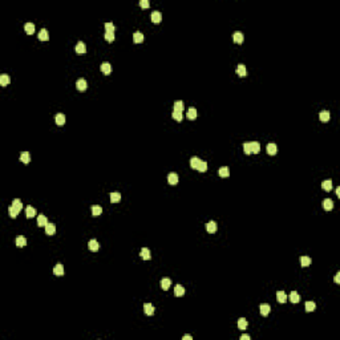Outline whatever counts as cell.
Returning <instances> with one entry per match:
<instances>
[{"mask_svg":"<svg viewBox=\"0 0 340 340\" xmlns=\"http://www.w3.org/2000/svg\"><path fill=\"white\" fill-rule=\"evenodd\" d=\"M76 53L77 55H84L86 52V47H85V43H83V41H79L77 43V45H76Z\"/></svg>","mask_w":340,"mask_h":340,"instance_id":"1","label":"cell"},{"mask_svg":"<svg viewBox=\"0 0 340 340\" xmlns=\"http://www.w3.org/2000/svg\"><path fill=\"white\" fill-rule=\"evenodd\" d=\"M168 182L170 183V185H177V183H178V174H177V173H169Z\"/></svg>","mask_w":340,"mask_h":340,"instance_id":"2","label":"cell"},{"mask_svg":"<svg viewBox=\"0 0 340 340\" xmlns=\"http://www.w3.org/2000/svg\"><path fill=\"white\" fill-rule=\"evenodd\" d=\"M76 86H77L79 90H85L88 88V83H86L85 79H79L76 81Z\"/></svg>","mask_w":340,"mask_h":340,"instance_id":"3","label":"cell"},{"mask_svg":"<svg viewBox=\"0 0 340 340\" xmlns=\"http://www.w3.org/2000/svg\"><path fill=\"white\" fill-rule=\"evenodd\" d=\"M162 20V14L159 11H153L151 12V21L153 23H161Z\"/></svg>","mask_w":340,"mask_h":340,"instance_id":"4","label":"cell"},{"mask_svg":"<svg viewBox=\"0 0 340 340\" xmlns=\"http://www.w3.org/2000/svg\"><path fill=\"white\" fill-rule=\"evenodd\" d=\"M267 153L270 155H274L278 153V146H276V144H274V142H270V144L267 145Z\"/></svg>","mask_w":340,"mask_h":340,"instance_id":"5","label":"cell"},{"mask_svg":"<svg viewBox=\"0 0 340 340\" xmlns=\"http://www.w3.org/2000/svg\"><path fill=\"white\" fill-rule=\"evenodd\" d=\"M56 233V226L55 223H47L45 225V234H48V235H53V234Z\"/></svg>","mask_w":340,"mask_h":340,"instance_id":"6","label":"cell"},{"mask_svg":"<svg viewBox=\"0 0 340 340\" xmlns=\"http://www.w3.org/2000/svg\"><path fill=\"white\" fill-rule=\"evenodd\" d=\"M206 230L209 231L210 234H214V233H215V231H216V222H215V221H210V222H207Z\"/></svg>","mask_w":340,"mask_h":340,"instance_id":"7","label":"cell"},{"mask_svg":"<svg viewBox=\"0 0 340 340\" xmlns=\"http://www.w3.org/2000/svg\"><path fill=\"white\" fill-rule=\"evenodd\" d=\"M233 40L234 43H237V44H242V41H243V33L242 32H234L233 35Z\"/></svg>","mask_w":340,"mask_h":340,"instance_id":"8","label":"cell"},{"mask_svg":"<svg viewBox=\"0 0 340 340\" xmlns=\"http://www.w3.org/2000/svg\"><path fill=\"white\" fill-rule=\"evenodd\" d=\"M140 255H141L142 259H145V261H149L151 258V254H150V250H149L148 247H144L141 250V252H140Z\"/></svg>","mask_w":340,"mask_h":340,"instance_id":"9","label":"cell"},{"mask_svg":"<svg viewBox=\"0 0 340 340\" xmlns=\"http://www.w3.org/2000/svg\"><path fill=\"white\" fill-rule=\"evenodd\" d=\"M133 40H134V43H136V44H140V43L144 41V35H142V32H140V31L134 32Z\"/></svg>","mask_w":340,"mask_h":340,"instance_id":"10","label":"cell"},{"mask_svg":"<svg viewBox=\"0 0 340 340\" xmlns=\"http://www.w3.org/2000/svg\"><path fill=\"white\" fill-rule=\"evenodd\" d=\"M261 314L263 316H267L268 314H270V311H271V307H270V304H266V303H263V304H261Z\"/></svg>","mask_w":340,"mask_h":340,"instance_id":"11","label":"cell"},{"mask_svg":"<svg viewBox=\"0 0 340 340\" xmlns=\"http://www.w3.org/2000/svg\"><path fill=\"white\" fill-rule=\"evenodd\" d=\"M53 274L57 275V276H61V275H64V266H62L61 263L56 265L55 268H53Z\"/></svg>","mask_w":340,"mask_h":340,"instance_id":"12","label":"cell"},{"mask_svg":"<svg viewBox=\"0 0 340 340\" xmlns=\"http://www.w3.org/2000/svg\"><path fill=\"white\" fill-rule=\"evenodd\" d=\"M237 75L241 76V77H244V76L247 75V69H246V67H244L243 64H239V65L237 67Z\"/></svg>","mask_w":340,"mask_h":340,"instance_id":"13","label":"cell"},{"mask_svg":"<svg viewBox=\"0 0 340 340\" xmlns=\"http://www.w3.org/2000/svg\"><path fill=\"white\" fill-rule=\"evenodd\" d=\"M319 118L323 122H327V121H330V118H331V114H330V112L328 110H322L320 112V114H319Z\"/></svg>","mask_w":340,"mask_h":340,"instance_id":"14","label":"cell"},{"mask_svg":"<svg viewBox=\"0 0 340 340\" xmlns=\"http://www.w3.org/2000/svg\"><path fill=\"white\" fill-rule=\"evenodd\" d=\"M88 247H89L90 251H97L100 248V244H98V242H97L96 239H90L89 243H88Z\"/></svg>","mask_w":340,"mask_h":340,"instance_id":"15","label":"cell"},{"mask_svg":"<svg viewBox=\"0 0 340 340\" xmlns=\"http://www.w3.org/2000/svg\"><path fill=\"white\" fill-rule=\"evenodd\" d=\"M101 71H102V73H105V75H109V73L112 72V65H110L108 61L102 62V64H101Z\"/></svg>","mask_w":340,"mask_h":340,"instance_id":"16","label":"cell"},{"mask_svg":"<svg viewBox=\"0 0 340 340\" xmlns=\"http://www.w3.org/2000/svg\"><path fill=\"white\" fill-rule=\"evenodd\" d=\"M144 311L146 315H153V314H154V307H153V304H150V303H145Z\"/></svg>","mask_w":340,"mask_h":340,"instance_id":"17","label":"cell"},{"mask_svg":"<svg viewBox=\"0 0 340 340\" xmlns=\"http://www.w3.org/2000/svg\"><path fill=\"white\" fill-rule=\"evenodd\" d=\"M323 207L327 210V211L332 210L333 209V201H332V199H330V198L324 199V201H323Z\"/></svg>","mask_w":340,"mask_h":340,"instance_id":"18","label":"cell"},{"mask_svg":"<svg viewBox=\"0 0 340 340\" xmlns=\"http://www.w3.org/2000/svg\"><path fill=\"white\" fill-rule=\"evenodd\" d=\"M121 201V194L118 191H113V193H110V202H113V203H117V202H120Z\"/></svg>","mask_w":340,"mask_h":340,"instance_id":"19","label":"cell"},{"mask_svg":"<svg viewBox=\"0 0 340 340\" xmlns=\"http://www.w3.org/2000/svg\"><path fill=\"white\" fill-rule=\"evenodd\" d=\"M311 263H312V261H311L309 257H306V255H304V257L300 258V265H302V267H308Z\"/></svg>","mask_w":340,"mask_h":340,"instance_id":"20","label":"cell"},{"mask_svg":"<svg viewBox=\"0 0 340 340\" xmlns=\"http://www.w3.org/2000/svg\"><path fill=\"white\" fill-rule=\"evenodd\" d=\"M55 120H56V124H57V125H64V124H65V120H67V118H65V116H64L62 113H57V114H56V117H55Z\"/></svg>","mask_w":340,"mask_h":340,"instance_id":"21","label":"cell"},{"mask_svg":"<svg viewBox=\"0 0 340 340\" xmlns=\"http://www.w3.org/2000/svg\"><path fill=\"white\" fill-rule=\"evenodd\" d=\"M20 161L23 162V164H29V161H31V155H29V153L28 151H23L20 154Z\"/></svg>","mask_w":340,"mask_h":340,"instance_id":"22","label":"cell"},{"mask_svg":"<svg viewBox=\"0 0 340 340\" xmlns=\"http://www.w3.org/2000/svg\"><path fill=\"white\" fill-rule=\"evenodd\" d=\"M39 39H40V40H43V41H47V40H48V39H49L48 31H47L45 28H43L41 31L39 32Z\"/></svg>","mask_w":340,"mask_h":340,"instance_id":"23","label":"cell"},{"mask_svg":"<svg viewBox=\"0 0 340 340\" xmlns=\"http://www.w3.org/2000/svg\"><path fill=\"white\" fill-rule=\"evenodd\" d=\"M25 244H27V239H25V237L20 235V237L16 238V246L17 247H24Z\"/></svg>","mask_w":340,"mask_h":340,"instance_id":"24","label":"cell"},{"mask_svg":"<svg viewBox=\"0 0 340 340\" xmlns=\"http://www.w3.org/2000/svg\"><path fill=\"white\" fill-rule=\"evenodd\" d=\"M174 294L177 296H182L183 294H185V287H183V286H181V284H177L174 287Z\"/></svg>","mask_w":340,"mask_h":340,"instance_id":"25","label":"cell"},{"mask_svg":"<svg viewBox=\"0 0 340 340\" xmlns=\"http://www.w3.org/2000/svg\"><path fill=\"white\" fill-rule=\"evenodd\" d=\"M12 206H14L17 211H21V209H23V202H21L19 198H15L14 201H12Z\"/></svg>","mask_w":340,"mask_h":340,"instance_id":"26","label":"cell"},{"mask_svg":"<svg viewBox=\"0 0 340 340\" xmlns=\"http://www.w3.org/2000/svg\"><path fill=\"white\" fill-rule=\"evenodd\" d=\"M202 161V159H199L197 155H194V157H191L190 158V166H191L193 169H197L198 168V165H199V162Z\"/></svg>","mask_w":340,"mask_h":340,"instance_id":"27","label":"cell"},{"mask_svg":"<svg viewBox=\"0 0 340 340\" xmlns=\"http://www.w3.org/2000/svg\"><path fill=\"white\" fill-rule=\"evenodd\" d=\"M170 286H172V280H170V279L164 278L161 280V287L164 290H169V288H170Z\"/></svg>","mask_w":340,"mask_h":340,"instance_id":"28","label":"cell"},{"mask_svg":"<svg viewBox=\"0 0 340 340\" xmlns=\"http://www.w3.org/2000/svg\"><path fill=\"white\" fill-rule=\"evenodd\" d=\"M24 29H25V32H27L28 35H32L35 32V24L33 23H25Z\"/></svg>","mask_w":340,"mask_h":340,"instance_id":"29","label":"cell"},{"mask_svg":"<svg viewBox=\"0 0 340 340\" xmlns=\"http://www.w3.org/2000/svg\"><path fill=\"white\" fill-rule=\"evenodd\" d=\"M288 298H290V300H291L292 303H298L299 300H300V295H299L296 291H292L291 294H290Z\"/></svg>","mask_w":340,"mask_h":340,"instance_id":"30","label":"cell"},{"mask_svg":"<svg viewBox=\"0 0 340 340\" xmlns=\"http://www.w3.org/2000/svg\"><path fill=\"white\" fill-rule=\"evenodd\" d=\"M322 187H323L324 190H327V191H330V190L332 189V181H331V179H324L323 183H322Z\"/></svg>","mask_w":340,"mask_h":340,"instance_id":"31","label":"cell"},{"mask_svg":"<svg viewBox=\"0 0 340 340\" xmlns=\"http://www.w3.org/2000/svg\"><path fill=\"white\" fill-rule=\"evenodd\" d=\"M8 83H10V76L5 75V73L0 76V85L5 86V85H8Z\"/></svg>","mask_w":340,"mask_h":340,"instance_id":"32","label":"cell"},{"mask_svg":"<svg viewBox=\"0 0 340 340\" xmlns=\"http://www.w3.org/2000/svg\"><path fill=\"white\" fill-rule=\"evenodd\" d=\"M25 214H27L28 218H32V216L36 215V209L32 206H27V209H25Z\"/></svg>","mask_w":340,"mask_h":340,"instance_id":"33","label":"cell"},{"mask_svg":"<svg viewBox=\"0 0 340 340\" xmlns=\"http://www.w3.org/2000/svg\"><path fill=\"white\" fill-rule=\"evenodd\" d=\"M219 175L221 177H229V175H230V169L227 168V166L219 168Z\"/></svg>","mask_w":340,"mask_h":340,"instance_id":"34","label":"cell"},{"mask_svg":"<svg viewBox=\"0 0 340 340\" xmlns=\"http://www.w3.org/2000/svg\"><path fill=\"white\" fill-rule=\"evenodd\" d=\"M101 213H102V207L98 206V205H93L92 206V214L93 215L97 216V215H100Z\"/></svg>","mask_w":340,"mask_h":340,"instance_id":"35","label":"cell"},{"mask_svg":"<svg viewBox=\"0 0 340 340\" xmlns=\"http://www.w3.org/2000/svg\"><path fill=\"white\" fill-rule=\"evenodd\" d=\"M276 298H278V302L279 303H284L287 300V295H286L283 291H278L276 292Z\"/></svg>","mask_w":340,"mask_h":340,"instance_id":"36","label":"cell"},{"mask_svg":"<svg viewBox=\"0 0 340 340\" xmlns=\"http://www.w3.org/2000/svg\"><path fill=\"white\" fill-rule=\"evenodd\" d=\"M48 223V219H47V216L45 215H39L37 216V225L39 226H45V225Z\"/></svg>","mask_w":340,"mask_h":340,"instance_id":"37","label":"cell"},{"mask_svg":"<svg viewBox=\"0 0 340 340\" xmlns=\"http://www.w3.org/2000/svg\"><path fill=\"white\" fill-rule=\"evenodd\" d=\"M183 108H185V104H183V101H175L174 102V110H177V112H182Z\"/></svg>","mask_w":340,"mask_h":340,"instance_id":"38","label":"cell"},{"mask_svg":"<svg viewBox=\"0 0 340 340\" xmlns=\"http://www.w3.org/2000/svg\"><path fill=\"white\" fill-rule=\"evenodd\" d=\"M187 118H189V120H195L197 118V109L190 108V109L187 110Z\"/></svg>","mask_w":340,"mask_h":340,"instance_id":"39","label":"cell"},{"mask_svg":"<svg viewBox=\"0 0 340 340\" xmlns=\"http://www.w3.org/2000/svg\"><path fill=\"white\" fill-rule=\"evenodd\" d=\"M247 320L244 319V318H241V319L238 320V327H239V330H246L247 328Z\"/></svg>","mask_w":340,"mask_h":340,"instance_id":"40","label":"cell"},{"mask_svg":"<svg viewBox=\"0 0 340 340\" xmlns=\"http://www.w3.org/2000/svg\"><path fill=\"white\" fill-rule=\"evenodd\" d=\"M251 149H252V153H259L261 151V144L259 142H257V141H254V142H251Z\"/></svg>","mask_w":340,"mask_h":340,"instance_id":"41","label":"cell"},{"mask_svg":"<svg viewBox=\"0 0 340 340\" xmlns=\"http://www.w3.org/2000/svg\"><path fill=\"white\" fill-rule=\"evenodd\" d=\"M197 170H198V172H201V173L206 172V170H207V162L206 161H201V162H199V165H198V168H197Z\"/></svg>","mask_w":340,"mask_h":340,"instance_id":"42","label":"cell"},{"mask_svg":"<svg viewBox=\"0 0 340 340\" xmlns=\"http://www.w3.org/2000/svg\"><path fill=\"white\" fill-rule=\"evenodd\" d=\"M316 308V304L314 302H306V311L307 312H312Z\"/></svg>","mask_w":340,"mask_h":340,"instance_id":"43","label":"cell"},{"mask_svg":"<svg viewBox=\"0 0 340 340\" xmlns=\"http://www.w3.org/2000/svg\"><path fill=\"white\" fill-rule=\"evenodd\" d=\"M243 150L246 154H251L252 153V149H251V142H244L243 144Z\"/></svg>","mask_w":340,"mask_h":340,"instance_id":"44","label":"cell"},{"mask_svg":"<svg viewBox=\"0 0 340 340\" xmlns=\"http://www.w3.org/2000/svg\"><path fill=\"white\" fill-rule=\"evenodd\" d=\"M8 213H10V216H12V218H16L17 214H19V211H17V210L15 209L12 205H11V206L8 207Z\"/></svg>","mask_w":340,"mask_h":340,"instance_id":"45","label":"cell"},{"mask_svg":"<svg viewBox=\"0 0 340 340\" xmlns=\"http://www.w3.org/2000/svg\"><path fill=\"white\" fill-rule=\"evenodd\" d=\"M173 118L174 120H177V121H182V118H183V116H182V112H177V110H174L173 112Z\"/></svg>","mask_w":340,"mask_h":340,"instance_id":"46","label":"cell"},{"mask_svg":"<svg viewBox=\"0 0 340 340\" xmlns=\"http://www.w3.org/2000/svg\"><path fill=\"white\" fill-rule=\"evenodd\" d=\"M105 31L107 32H114V24L112 23V21L105 23Z\"/></svg>","mask_w":340,"mask_h":340,"instance_id":"47","label":"cell"},{"mask_svg":"<svg viewBox=\"0 0 340 340\" xmlns=\"http://www.w3.org/2000/svg\"><path fill=\"white\" fill-rule=\"evenodd\" d=\"M105 40H107V41H113L114 32H105Z\"/></svg>","mask_w":340,"mask_h":340,"instance_id":"48","label":"cell"},{"mask_svg":"<svg viewBox=\"0 0 340 340\" xmlns=\"http://www.w3.org/2000/svg\"><path fill=\"white\" fill-rule=\"evenodd\" d=\"M140 5H141L142 8H148L149 7V0H141V1H140Z\"/></svg>","mask_w":340,"mask_h":340,"instance_id":"49","label":"cell"},{"mask_svg":"<svg viewBox=\"0 0 340 340\" xmlns=\"http://www.w3.org/2000/svg\"><path fill=\"white\" fill-rule=\"evenodd\" d=\"M335 282L340 283V272H336V275H335Z\"/></svg>","mask_w":340,"mask_h":340,"instance_id":"50","label":"cell"},{"mask_svg":"<svg viewBox=\"0 0 340 340\" xmlns=\"http://www.w3.org/2000/svg\"><path fill=\"white\" fill-rule=\"evenodd\" d=\"M182 339L183 340H193V336H191V335H185Z\"/></svg>","mask_w":340,"mask_h":340,"instance_id":"51","label":"cell"},{"mask_svg":"<svg viewBox=\"0 0 340 340\" xmlns=\"http://www.w3.org/2000/svg\"><path fill=\"white\" fill-rule=\"evenodd\" d=\"M241 340H250V336H248V335H242Z\"/></svg>","mask_w":340,"mask_h":340,"instance_id":"52","label":"cell"},{"mask_svg":"<svg viewBox=\"0 0 340 340\" xmlns=\"http://www.w3.org/2000/svg\"><path fill=\"white\" fill-rule=\"evenodd\" d=\"M336 194L337 197H340V187H336Z\"/></svg>","mask_w":340,"mask_h":340,"instance_id":"53","label":"cell"}]
</instances>
